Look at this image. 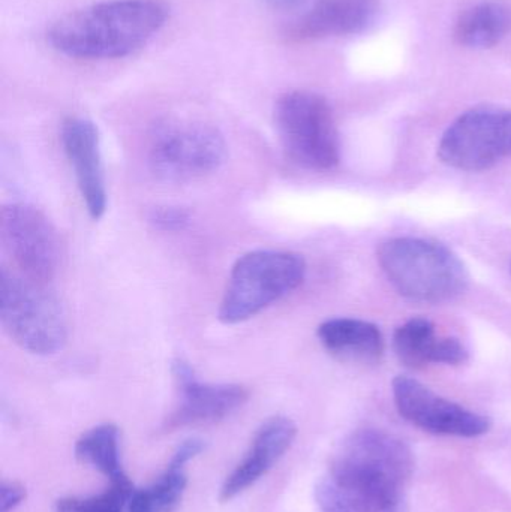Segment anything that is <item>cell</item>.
Segmentation results:
<instances>
[{
    "label": "cell",
    "instance_id": "6da1fadb",
    "mask_svg": "<svg viewBox=\"0 0 511 512\" xmlns=\"http://www.w3.org/2000/svg\"><path fill=\"white\" fill-rule=\"evenodd\" d=\"M167 18L168 8L161 0L95 3L57 20L48 30V41L69 57L116 59L146 44Z\"/></svg>",
    "mask_w": 511,
    "mask_h": 512
},
{
    "label": "cell",
    "instance_id": "7a4b0ae2",
    "mask_svg": "<svg viewBox=\"0 0 511 512\" xmlns=\"http://www.w3.org/2000/svg\"><path fill=\"white\" fill-rule=\"evenodd\" d=\"M378 264L390 285L417 303H447L464 294L468 271L459 256L431 240L396 237L381 243Z\"/></svg>",
    "mask_w": 511,
    "mask_h": 512
},
{
    "label": "cell",
    "instance_id": "3957f363",
    "mask_svg": "<svg viewBox=\"0 0 511 512\" xmlns=\"http://www.w3.org/2000/svg\"><path fill=\"white\" fill-rule=\"evenodd\" d=\"M306 276L302 256L281 251H254L237 259L225 288L219 319L240 324L296 291Z\"/></svg>",
    "mask_w": 511,
    "mask_h": 512
},
{
    "label": "cell",
    "instance_id": "277c9868",
    "mask_svg": "<svg viewBox=\"0 0 511 512\" xmlns=\"http://www.w3.org/2000/svg\"><path fill=\"white\" fill-rule=\"evenodd\" d=\"M0 319L8 336L30 354H56L68 340L59 301L44 283L17 270L2 268L0 273Z\"/></svg>",
    "mask_w": 511,
    "mask_h": 512
},
{
    "label": "cell",
    "instance_id": "5b68a950",
    "mask_svg": "<svg viewBox=\"0 0 511 512\" xmlns=\"http://www.w3.org/2000/svg\"><path fill=\"white\" fill-rule=\"evenodd\" d=\"M279 140L297 165L327 171L341 161V141L332 107L326 98L309 90H293L276 102Z\"/></svg>",
    "mask_w": 511,
    "mask_h": 512
},
{
    "label": "cell",
    "instance_id": "8992f818",
    "mask_svg": "<svg viewBox=\"0 0 511 512\" xmlns=\"http://www.w3.org/2000/svg\"><path fill=\"white\" fill-rule=\"evenodd\" d=\"M225 155L224 137L206 123L168 120L150 137V167L171 182L203 179L224 164Z\"/></svg>",
    "mask_w": 511,
    "mask_h": 512
},
{
    "label": "cell",
    "instance_id": "52a82bcc",
    "mask_svg": "<svg viewBox=\"0 0 511 512\" xmlns=\"http://www.w3.org/2000/svg\"><path fill=\"white\" fill-rule=\"evenodd\" d=\"M413 471V453L404 441L384 430L360 429L345 439L329 474L402 495Z\"/></svg>",
    "mask_w": 511,
    "mask_h": 512
},
{
    "label": "cell",
    "instance_id": "ba28073f",
    "mask_svg": "<svg viewBox=\"0 0 511 512\" xmlns=\"http://www.w3.org/2000/svg\"><path fill=\"white\" fill-rule=\"evenodd\" d=\"M511 155V110L479 107L459 116L438 146L441 162L461 171H485Z\"/></svg>",
    "mask_w": 511,
    "mask_h": 512
},
{
    "label": "cell",
    "instance_id": "9c48e42d",
    "mask_svg": "<svg viewBox=\"0 0 511 512\" xmlns=\"http://www.w3.org/2000/svg\"><path fill=\"white\" fill-rule=\"evenodd\" d=\"M0 234L21 274L44 285L53 279L59 268V237L41 210L23 203L3 207Z\"/></svg>",
    "mask_w": 511,
    "mask_h": 512
},
{
    "label": "cell",
    "instance_id": "30bf717a",
    "mask_svg": "<svg viewBox=\"0 0 511 512\" xmlns=\"http://www.w3.org/2000/svg\"><path fill=\"white\" fill-rule=\"evenodd\" d=\"M392 391L399 414L425 432L477 438L491 429V421L485 415L438 396L431 388L410 376L393 379Z\"/></svg>",
    "mask_w": 511,
    "mask_h": 512
},
{
    "label": "cell",
    "instance_id": "8fae6325",
    "mask_svg": "<svg viewBox=\"0 0 511 512\" xmlns=\"http://www.w3.org/2000/svg\"><path fill=\"white\" fill-rule=\"evenodd\" d=\"M173 375L180 400L165 420L164 430L167 432L218 423L248 402V390L242 385L201 382L194 369L180 358L173 363Z\"/></svg>",
    "mask_w": 511,
    "mask_h": 512
},
{
    "label": "cell",
    "instance_id": "7c38bea8",
    "mask_svg": "<svg viewBox=\"0 0 511 512\" xmlns=\"http://www.w3.org/2000/svg\"><path fill=\"white\" fill-rule=\"evenodd\" d=\"M62 144L87 212L101 219L107 210V188L98 128L83 117H69L63 122Z\"/></svg>",
    "mask_w": 511,
    "mask_h": 512
},
{
    "label": "cell",
    "instance_id": "4fadbf2b",
    "mask_svg": "<svg viewBox=\"0 0 511 512\" xmlns=\"http://www.w3.org/2000/svg\"><path fill=\"white\" fill-rule=\"evenodd\" d=\"M297 436V427L290 418H270L255 433L248 453L242 462L225 478L221 487V501L228 502L260 481L282 457Z\"/></svg>",
    "mask_w": 511,
    "mask_h": 512
},
{
    "label": "cell",
    "instance_id": "5bb4252c",
    "mask_svg": "<svg viewBox=\"0 0 511 512\" xmlns=\"http://www.w3.org/2000/svg\"><path fill=\"white\" fill-rule=\"evenodd\" d=\"M291 21L287 36L311 41L362 32L374 18L375 0H309Z\"/></svg>",
    "mask_w": 511,
    "mask_h": 512
},
{
    "label": "cell",
    "instance_id": "9a60e30c",
    "mask_svg": "<svg viewBox=\"0 0 511 512\" xmlns=\"http://www.w3.org/2000/svg\"><path fill=\"white\" fill-rule=\"evenodd\" d=\"M393 349L398 360L410 369H423L429 364L459 366L470 358L461 340L440 336L426 318L408 319L402 324L393 336Z\"/></svg>",
    "mask_w": 511,
    "mask_h": 512
},
{
    "label": "cell",
    "instance_id": "2e32d148",
    "mask_svg": "<svg viewBox=\"0 0 511 512\" xmlns=\"http://www.w3.org/2000/svg\"><path fill=\"white\" fill-rule=\"evenodd\" d=\"M317 336L329 354L348 363H378L386 349L380 328L363 319H327L318 327Z\"/></svg>",
    "mask_w": 511,
    "mask_h": 512
},
{
    "label": "cell",
    "instance_id": "e0dca14e",
    "mask_svg": "<svg viewBox=\"0 0 511 512\" xmlns=\"http://www.w3.org/2000/svg\"><path fill=\"white\" fill-rule=\"evenodd\" d=\"M511 32V9L503 2H482L461 15L455 27L459 44L486 50L500 44Z\"/></svg>",
    "mask_w": 511,
    "mask_h": 512
},
{
    "label": "cell",
    "instance_id": "ac0fdd59",
    "mask_svg": "<svg viewBox=\"0 0 511 512\" xmlns=\"http://www.w3.org/2000/svg\"><path fill=\"white\" fill-rule=\"evenodd\" d=\"M75 456L84 465L98 469L110 484H132L120 463L119 429L114 424H99L83 433L75 444Z\"/></svg>",
    "mask_w": 511,
    "mask_h": 512
},
{
    "label": "cell",
    "instance_id": "d6986e66",
    "mask_svg": "<svg viewBox=\"0 0 511 512\" xmlns=\"http://www.w3.org/2000/svg\"><path fill=\"white\" fill-rule=\"evenodd\" d=\"M321 512H399L401 502L368 490L354 489L326 477L315 490Z\"/></svg>",
    "mask_w": 511,
    "mask_h": 512
},
{
    "label": "cell",
    "instance_id": "ffe728a7",
    "mask_svg": "<svg viewBox=\"0 0 511 512\" xmlns=\"http://www.w3.org/2000/svg\"><path fill=\"white\" fill-rule=\"evenodd\" d=\"M188 478L185 466L170 460L164 474L147 489L135 490L129 512H173L179 507Z\"/></svg>",
    "mask_w": 511,
    "mask_h": 512
},
{
    "label": "cell",
    "instance_id": "44dd1931",
    "mask_svg": "<svg viewBox=\"0 0 511 512\" xmlns=\"http://www.w3.org/2000/svg\"><path fill=\"white\" fill-rule=\"evenodd\" d=\"M134 486H122V484H110V489L101 495L89 496V498L59 499L54 510L56 512H123L126 502L134 495Z\"/></svg>",
    "mask_w": 511,
    "mask_h": 512
},
{
    "label": "cell",
    "instance_id": "7402d4cb",
    "mask_svg": "<svg viewBox=\"0 0 511 512\" xmlns=\"http://www.w3.org/2000/svg\"><path fill=\"white\" fill-rule=\"evenodd\" d=\"M149 222L162 231H182L191 222V213L183 207H156L150 212Z\"/></svg>",
    "mask_w": 511,
    "mask_h": 512
},
{
    "label": "cell",
    "instance_id": "603a6c76",
    "mask_svg": "<svg viewBox=\"0 0 511 512\" xmlns=\"http://www.w3.org/2000/svg\"><path fill=\"white\" fill-rule=\"evenodd\" d=\"M26 499V489L14 481H5L0 487V512H12Z\"/></svg>",
    "mask_w": 511,
    "mask_h": 512
},
{
    "label": "cell",
    "instance_id": "cb8c5ba5",
    "mask_svg": "<svg viewBox=\"0 0 511 512\" xmlns=\"http://www.w3.org/2000/svg\"><path fill=\"white\" fill-rule=\"evenodd\" d=\"M204 448H206V444L204 441L198 438L188 439V441L183 442L182 445L177 447V450L174 451L173 457L171 460L173 462L179 463V465L186 466L192 459L200 456L203 453Z\"/></svg>",
    "mask_w": 511,
    "mask_h": 512
},
{
    "label": "cell",
    "instance_id": "d4e9b609",
    "mask_svg": "<svg viewBox=\"0 0 511 512\" xmlns=\"http://www.w3.org/2000/svg\"><path fill=\"white\" fill-rule=\"evenodd\" d=\"M264 2L281 11H296V9H302L309 0H264Z\"/></svg>",
    "mask_w": 511,
    "mask_h": 512
},
{
    "label": "cell",
    "instance_id": "484cf974",
    "mask_svg": "<svg viewBox=\"0 0 511 512\" xmlns=\"http://www.w3.org/2000/svg\"><path fill=\"white\" fill-rule=\"evenodd\" d=\"M510 270H511V268H510Z\"/></svg>",
    "mask_w": 511,
    "mask_h": 512
}]
</instances>
